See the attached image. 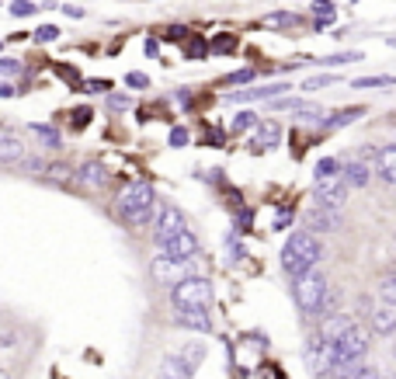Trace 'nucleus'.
<instances>
[{
	"label": "nucleus",
	"mask_w": 396,
	"mask_h": 379,
	"mask_svg": "<svg viewBox=\"0 0 396 379\" xmlns=\"http://www.w3.org/2000/svg\"><path fill=\"white\" fill-rule=\"evenodd\" d=\"M365 352H369V331H362V327H348L334 345H330V362H327V369H334L337 376H351V366L358 362V359H365Z\"/></svg>",
	"instance_id": "obj_1"
},
{
	"label": "nucleus",
	"mask_w": 396,
	"mask_h": 379,
	"mask_svg": "<svg viewBox=\"0 0 396 379\" xmlns=\"http://www.w3.org/2000/svg\"><path fill=\"white\" fill-rule=\"evenodd\" d=\"M320 240L313 237V233H292L289 240H285V247H282V268H285V275H306V272H313L316 268V261H320Z\"/></svg>",
	"instance_id": "obj_2"
},
{
	"label": "nucleus",
	"mask_w": 396,
	"mask_h": 379,
	"mask_svg": "<svg viewBox=\"0 0 396 379\" xmlns=\"http://www.w3.org/2000/svg\"><path fill=\"white\" fill-rule=\"evenodd\" d=\"M118 216L132 226H143L153 216V185L150 181H132L118 195Z\"/></svg>",
	"instance_id": "obj_3"
},
{
	"label": "nucleus",
	"mask_w": 396,
	"mask_h": 379,
	"mask_svg": "<svg viewBox=\"0 0 396 379\" xmlns=\"http://www.w3.org/2000/svg\"><path fill=\"white\" fill-rule=\"evenodd\" d=\"M171 303L174 310H208L212 306V282L201 275H188L171 285Z\"/></svg>",
	"instance_id": "obj_4"
},
{
	"label": "nucleus",
	"mask_w": 396,
	"mask_h": 379,
	"mask_svg": "<svg viewBox=\"0 0 396 379\" xmlns=\"http://www.w3.org/2000/svg\"><path fill=\"white\" fill-rule=\"evenodd\" d=\"M323 296H327V279H323L320 272H306V275H299L296 279V306L306 313V317L320 313Z\"/></svg>",
	"instance_id": "obj_5"
},
{
	"label": "nucleus",
	"mask_w": 396,
	"mask_h": 379,
	"mask_svg": "<svg viewBox=\"0 0 396 379\" xmlns=\"http://www.w3.org/2000/svg\"><path fill=\"white\" fill-rule=\"evenodd\" d=\"M344 198H348V185H344L341 174H334V178H316V202H320L323 212L341 209Z\"/></svg>",
	"instance_id": "obj_6"
},
{
	"label": "nucleus",
	"mask_w": 396,
	"mask_h": 379,
	"mask_svg": "<svg viewBox=\"0 0 396 379\" xmlns=\"http://www.w3.org/2000/svg\"><path fill=\"white\" fill-rule=\"evenodd\" d=\"M195 251H198V240H195V233H188V230H181V233H174L171 240L160 244V254H164V261H171V265L188 261Z\"/></svg>",
	"instance_id": "obj_7"
},
{
	"label": "nucleus",
	"mask_w": 396,
	"mask_h": 379,
	"mask_svg": "<svg viewBox=\"0 0 396 379\" xmlns=\"http://www.w3.org/2000/svg\"><path fill=\"white\" fill-rule=\"evenodd\" d=\"M181 230H188V226H185V216H181L174 205H160V209H157V240L164 244V240H171V237L181 233Z\"/></svg>",
	"instance_id": "obj_8"
},
{
	"label": "nucleus",
	"mask_w": 396,
	"mask_h": 379,
	"mask_svg": "<svg viewBox=\"0 0 396 379\" xmlns=\"http://www.w3.org/2000/svg\"><path fill=\"white\" fill-rule=\"evenodd\" d=\"M278 139H282V125H278V122H257V125L250 129V150H254V153L278 146Z\"/></svg>",
	"instance_id": "obj_9"
},
{
	"label": "nucleus",
	"mask_w": 396,
	"mask_h": 379,
	"mask_svg": "<svg viewBox=\"0 0 396 379\" xmlns=\"http://www.w3.org/2000/svg\"><path fill=\"white\" fill-rule=\"evenodd\" d=\"M285 91V84H264V88H247V91H233V95H226L229 104H243V101H268L271 95H282Z\"/></svg>",
	"instance_id": "obj_10"
},
{
	"label": "nucleus",
	"mask_w": 396,
	"mask_h": 379,
	"mask_svg": "<svg viewBox=\"0 0 396 379\" xmlns=\"http://www.w3.org/2000/svg\"><path fill=\"white\" fill-rule=\"evenodd\" d=\"M24 160V143L10 132L0 136V164H21Z\"/></svg>",
	"instance_id": "obj_11"
},
{
	"label": "nucleus",
	"mask_w": 396,
	"mask_h": 379,
	"mask_svg": "<svg viewBox=\"0 0 396 379\" xmlns=\"http://www.w3.org/2000/svg\"><path fill=\"white\" fill-rule=\"evenodd\" d=\"M348 327H351V320H348L344 313H337V317H327V320H323V327H320V341H323V345H334V341H337V338H341Z\"/></svg>",
	"instance_id": "obj_12"
},
{
	"label": "nucleus",
	"mask_w": 396,
	"mask_h": 379,
	"mask_svg": "<svg viewBox=\"0 0 396 379\" xmlns=\"http://www.w3.org/2000/svg\"><path fill=\"white\" fill-rule=\"evenodd\" d=\"M178 324L181 327H192V331H212L208 310H178Z\"/></svg>",
	"instance_id": "obj_13"
},
{
	"label": "nucleus",
	"mask_w": 396,
	"mask_h": 379,
	"mask_svg": "<svg viewBox=\"0 0 396 379\" xmlns=\"http://www.w3.org/2000/svg\"><path fill=\"white\" fill-rule=\"evenodd\" d=\"M376 171H379L383 181L396 185V146H386V150L376 153Z\"/></svg>",
	"instance_id": "obj_14"
},
{
	"label": "nucleus",
	"mask_w": 396,
	"mask_h": 379,
	"mask_svg": "<svg viewBox=\"0 0 396 379\" xmlns=\"http://www.w3.org/2000/svg\"><path fill=\"white\" fill-rule=\"evenodd\" d=\"M372 331L376 334H396V310L393 306H379L372 313Z\"/></svg>",
	"instance_id": "obj_15"
},
{
	"label": "nucleus",
	"mask_w": 396,
	"mask_h": 379,
	"mask_svg": "<svg viewBox=\"0 0 396 379\" xmlns=\"http://www.w3.org/2000/svg\"><path fill=\"white\" fill-rule=\"evenodd\" d=\"M341 178H344L348 188H365V185H369V167L358 164V160H351V164L341 171Z\"/></svg>",
	"instance_id": "obj_16"
},
{
	"label": "nucleus",
	"mask_w": 396,
	"mask_h": 379,
	"mask_svg": "<svg viewBox=\"0 0 396 379\" xmlns=\"http://www.w3.org/2000/svg\"><path fill=\"white\" fill-rule=\"evenodd\" d=\"M160 369H164V376H167V379H192V373H195V369H192L181 355H167Z\"/></svg>",
	"instance_id": "obj_17"
},
{
	"label": "nucleus",
	"mask_w": 396,
	"mask_h": 379,
	"mask_svg": "<svg viewBox=\"0 0 396 379\" xmlns=\"http://www.w3.org/2000/svg\"><path fill=\"white\" fill-rule=\"evenodd\" d=\"M80 181H84L87 188H101V185L108 181V171L101 167L98 160H87V164L80 167Z\"/></svg>",
	"instance_id": "obj_18"
},
{
	"label": "nucleus",
	"mask_w": 396,
	"mask_h": 379,
	"mask_svg": "<svg viewBox=\"0 0 396 379\" xmlns=\"http://www.w3.org/2000/svg\"><path fill=\"white\" fill-rule=\"evenodd\" d=\"M362 115H365V108H348V111H337V115L323 118V129H341V125H348V122H355V118H362Z\"/></svg>",
	"instance_id": "obj_19"
},
{
	"label": "nucleus",
	"mask_w": 396,
	"mask_h": 379,
	"mask_svg": "<svg viewBox=\"0 0 396 379\" xmlns=\"http://www.w3.org/2000/svg\"><path fill=\"white\" fill-rule=\"evenodd\" d=\"M257 122H261V118H257L254 111H236V118L229 122V132H233V136H243V132H250Z\"/></svg>",
	"instance_id": "obj_20"
},
{
	"label": "nucleus",
	"mask_w": 396,
	"mask_h": 379,
	"mask_svg": "<svg viewBox=\"0 0 396 379\" xmlns=\"http://www.w3.org/2000/svg\"><path fill=\"white\" fill-rule=\"evenodd\" d=\"M313 11H316V28H327V25L337 18V11H334V4H330V0H316V7H313Z\"/></svg>",
	"instance_id": "obj_21"
},
{
	"label": "nucleus",
	"mask_w": 396,
	"mask_h": 379,
	"mask_svg": "<svg viewBox=\"0 0 396 379\" xmlns=\"http://www.w3.org/2000/svg\"><path fill=\"white\" fill-rule=\"evenodd\" d=\"M306 223H309V230L306 233H313V230H330V226H337V219H330L323 209H316V212H309L306 216Z\"/></svg>",
	"instance_id": "obj_22"
},
{
	"label": "nucleus",
	"mask_w": 396,
	"mask_h": 379,
	"mask_svg": "<svg viewBox=\"0 0 396 379\" xmlns=\"http://www.w3.org/2000/svg\"><path fill=\"white\" fill-rule=\"evenodd\" d=\"M379 296L386 299V306H393L396 310V272L393 275H386V279L379 282Z\"/></svg>",
	"instance_id": "obj_23"
},
{
	"label": "nucleus",
	"mask_w": 396,
	"mask_h": 379,
	"mask_svg": "<svg viewBox=\"0 0 396 379\" xmlns=\"http://www.w3.org/2000/svg\"><path fill=\"white\" fill-rule=\"evenodd\" d=\"M233 49H236V39H233V35H219L215 42H208V53H215V56L233 53Z\"/></svg>",
	"instance_id": "obj_24"
},
{
	"label": "nucleus",
	"mask_w": 396,
	"mask_h": 379,
	"mask_svg": "<svg viewBox=\"0 0 396 379\" xmlns=\"http://www.w3.org/2000/svg\"><path fill=\"white\" fill-rule=\"evenodd\" d=\"M330 84H337V77L334 74H320V77L302 81V91H320V88H330Z\"/></svg>",
	"instance_id": "obj_25"
},
{
	"label": "nucleus",
	"mask_w": 396,
	"mask_h": 379,
	"mask_svg": "<svg viewBox=\"0 0 396 379\" xmlns=\"http://www.w3.org/2000/svg\"><path fill=\"white\" fill-rule=\"evenodd\" d=\"M355 88H396V77H358Z\"/></svg>",
	"instance_id": "obj_26"
},
{
	"label": "nucleus",
	"mask_w": 396,
	"mask_h": 379,
	"mask_svg": "<svg viewBox=\"0 0 396 379\" xmlns=\"http://www.w3.org/2000/svg\"><path fill=\"white\" fill-rule=\"evenodd\" d=\"M296 21V14L292 11H285V14H268V18H261V25L264 28H282V25H292Z\"/></svg>",
	"instance_id": "obj_27"
},
{
	"label": "nucleus",
	"mask_w": 396,
	"mask_h": 379,
	"mask_svg": "<svg viewBox=\"0 0 396 379\" xmlns=\"http://www.w3.org/2000/svg\"><path fill=\"white\" fill-rule=\"evenodd\" d=\"M31 132H35L45 146H59V132H56V129H49V125H31Z\"/></svg>",
	"instance_id": "obj_28"
},
{
	"label": "nucleus",
	"mask_w": 396,
	"mask_h": 379,
	"mask_svg": "<svg viewBox=\"0 0 396 379\" xmlns=\"http://www.w3.org/2000/svg\"><path fill=\"white\" fill-rule=\"evenodd\" d=\"M362 60V53H337V56H323L320 63L323 67H334V63H358Z\"/></svg>",
	"instance_id": "obj_29"
},
{
	"label": "nucleus",
	"mask_w": 396,
	"mask_h": 379,
	"mask_svg": "<svg viewBox=\"0 0 396 379\" xmlns=\"http://www.w3.org/2000/svg\"><path fill=\"white\" fill-rule=\"evenodd\" d=\"M334 174H341V164H337V160L327 157V160L316 164V178H334Z\"/></svg>",
	"instance_id": "obj_30"
},
{
	"label": "nucleus",
	"mask_w": 396,
	"mask_h": 379,
	"mask_svg": "<svg viewBox=\"0 0 396 379\" xmlns=\"http://www.w3.org/2000/svg\"><path fill=\"white\" fill-rule=\"evenodd\" d=\"M201 355H205V352H201V345H195V341H192V345H185V352H181V359H185L192 369L201 362Z\"/></svg>",
	"instance_id": "obj_31"
},
{
	"label": "nucleus",
	"mask_w": 396,
	"mask_h": 379,
	"mask_svg": "<svg viewBox=\"0 0 396 379\" xmlns=\"http://www.w3.org/2000/svg\"><path fill=\"white\" fill-rule=\"evenodd\" d=\"M10 14H14V18H28V14H35V4H31V0H14V4H10Z\"/></svg>",
	"instance_id": "obj_32"
},
{
	"label": "nucleus",
	"mask_w": 396,
	"mask_h": 379,
	"mask_svg": "<svg viewBox=\"0 0 396 379\" xmlns=\"http://www.w3.org/2000/svg\"><path fill=\"white\" fill-rule=\"evenodd\" d=\"M59 39V28L56 25H42L38 32H35V42H56Z\"/></svg>",
	"instance_id": "obj_33"
},
{
	"label": "nucleus",
	"mask_w": 396,
	"mask_h": 379,
	"mask_svg": "<svg viewBox=\"0 0 396 379\" xmlns=\"http://www.w3.org/2000/svg\"><path fill=\"white\" fill-rule=\"evenodd\" d=\"M0 74L3 77H17L21 74V63L17 60H0Z\"/></svg>",
	"instance_id": "obj_34"
},
{
	"label": "nucleus",
	"mask_w": 396,
	"mask_h": 379,
	"mask_svg": "<svg viewBox=\"0 0 396 379\" xmlns=\"http://www.w3.org/2000/svg\"><path fill=\"white\" fill-rule=\"evenodd\" d=\"M306 101H299V97H282V101H271V108H292V111H299Z\"/></svg>",
	"instance_id": "obj_35"
},
{
	"label": "nucleus",
	"mask_w": 396,
	"mask_h": 379,
	"mask_svg": "<svg viewBox=\"0 0 396 379\" xmlns=\"http://www.w3.org/2000/svg\"><path fill=\"white\" fill-rule=\"evenodd\" d=\"M226 81H229V84H250V81H254V70H240V74H229Z\"/></svg>",
	"instance_id": "obj_36"
},
{
	"label": "nucleus",
	"mask_w": 396,
	"mask_h": 379,
	"mask_svg": "<svg viewBox=\"0 0 396 379\" xmlns=\"http://www.w3.org/2000/svg\"><path fill=\"white\" fill-rule=\"evenodd\" d=\"M185 143H188V129H181V125L171 129V146H185Z\"/></svg>",
	"instance_id": "obj_37"
},
{
	"label": "nucleus",
	"mask_w": 396,
	"mask_h": 379,
	"mask_svg": "<svg viewBox=\"0 0 396 379\" xmlns=\"http://www.w3.org/2000/svg\"><path fill=\"white\" fill-rule=\"evenodd\" d=\"M351 379H379V369H372V366H362L358 373H351Z\"/></svg>",
	"instance_id": "obj_38"
},
{
	"label": "nucleus",
	"mask_w": 396,
	"mask_h": 379,
	"mask_svg": "<svg viewBox=\"0 0 396 379\" xmlns=\"http://www.w3.org/2000/svg\"><path fill=\"white\" fill-rule=\"evenodd\" d=\"M125 84H129V88H146L150 81H146L143 74H129V77H125Z\"/></svg>",
	"instance_id": "obj_39"
},
{
	"label": "nucleus",
	"mask_w": 396,
	"mask_h": 379,
	"mask_svg": "<svg viewBox=\"0 0 396 379\" xmlns=\"http://www.w3.org/2000/svg\"><path fill=\"white\" fill-rule=\"evenodd\" d=\"M108 104H111L115 111H122V108H129L132 101H129V97H108Z\"/></svg>",
	"instance_id": "obj_40"
},
{
	"label": "nucleus",
	"mask_w": 396,
	"mask_h": 379,
	"mask_svg": "<svg viewBox=\"0 0 396 379\" xmlns=\"http://www.w3.org/2000/svg\"><path fill=\"white\" fill-rule=\"evenodd\" d=\"M87 118H91V111H87V108H80V111H77V125H84Z\"/></svg>",
	"instance_id": "obj_41"
},
{
	"label": "nucleus",
	"mask_w": 396,
	"mask_h": 379,
	"mask_svg": "<svg viewBox=\"0 0 396 379\" xmlns=\"http://www.w3.org/2000/svg\"><path fill=\"white\" fill-rule=\"evenodd\" d=\"M0 97H14V88L10 84H0Z\"/></svg>",
	"instance_id": "obj_42"
},
{
	"label": "nucleus",
	"mask_w": 396,
	"mask_h": 379,
	"mask_svg": "<svg viewBox=\"0 0 396 379\" xmlns=\"http://www.w3.org/2000/svg\"><path fill=\"white\" fill-rule=\"evenodd\" d=\"M379 379H396V376H379Z\"/></svg>",
	"instance_id": "obj_43"
},
{
	"label": "nucleus",
	"mask_w": 396,
	"mask_h": 379,
	"mask_svg": "<svg viewBox=\"0 0 396 379\" xmlns=\"http://www.w3.org/2000/svg\"><path fill=\"white\" fill-rule=\"evenodd\" d=\"M390 46H396V39H390Z\"/></svg>",
	"instance_id": "obj_44"
},
{
	"label": "nucleus",
	"mask_w": 396,
	"mask_h": 379,
	"mask_svg": "<svg viewBox=\"0 0 396 379\" xmlns=\"http://www.w3.org/2000/svg\"><path fill=\"white\" fill-rule=\"evenodd\" d=\"M393 359H396V345H393Z\"/></svg>",
	"instance_id": "obj_45"
},
{
	"label": "nucleus",
	"mask_w": 396,
	"mask_h": 379,
	"mask_svg": "<svg viewBox=\"0 0 396 379\" xmlns=\"http://www.w3.org/2000/svg\"><path fill=\"white\" fill-rule=\"evenodd\" d=\"M337 379H351V376H337Z\"/></svg>",
	"instance_id": "obj_46"
}]
</instances>
